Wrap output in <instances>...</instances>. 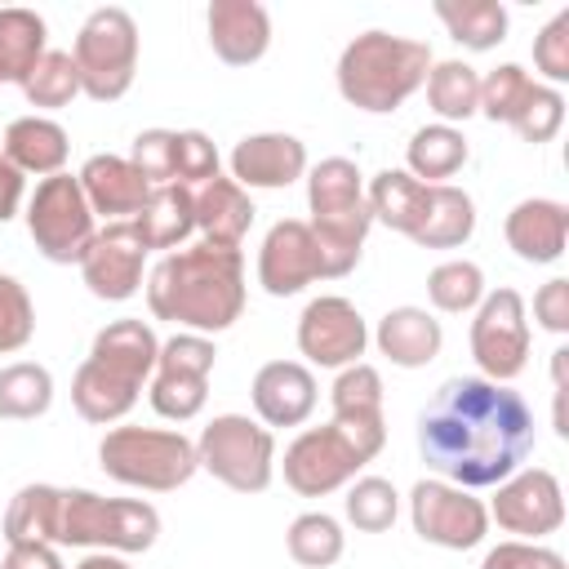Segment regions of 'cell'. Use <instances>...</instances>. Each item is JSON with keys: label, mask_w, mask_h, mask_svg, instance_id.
Here are the masks:
<instances>
[{"label": "cell", "mask_w": 569, "mask_h": 569, "mask_svg": "<svg viewBox=\"0 0 569 569\" xmlns=\"http://www.w3.org/2000/svg\"><path fill=\"white\" fill-rule=\"evenodd\" d=\"M533 449V409L489 378H449L418 418V453L458 489L516 476Z\"/></svg>", "instance_id": "6da1fadb"}, {"label": "cell", "mask_w": 569, "mask_h": 569, "mask_svg": "<svg viewBox=\"0 0 569 569\" xmlns=\"http://www.w3.org/2000/svg\"><path fill=\"white\" fill-rule=\"evenodd\" d=\"M160 533V511L138 498H98L89 489L27 485L4 511V538L13 542H62L102 551H147Z\"/></svg>", "instance_id": "7a4b0ae2"}, {"label": "cell", "mask_w": 569, "mask_h": 569, "mask_svg": "<svg viewBox=\"0 0 569 569\" xmlns=\"http://www.w3.org/2000/svg\"><path fill=\"white\" fill-rule=\"evenodd\" d=\"M147 307L156 320L187 325L196 333H218L244 311V262L227 244H191L156 262L147 280Z\"/></svg>", "instance_id": "3957f363"}, {"label": "cell", "mask_w": 569, "mask_h": 569, "mask_svg": "<svg viewBox=\"0 0 569 569\" xmlns=\"http://www.w3.org/2000/svg\"><path fill=\"white\" fill-rule=\"evenodd\" d=\"M160 338L142 320H111L98 338L89 360L71 378V405L84 422H116L138 405L142 378L156 369Z\"/></svg>", "instance_id": "277c9868"}, {"label": "cell", "mask_w": 569, "mask_h": 569, "mask_svg": "<svg viewBox=\"0 0 569 569\" xmlns=\"http://www.w3.org/2000/svg\"><path fill=\"white\" fill-rule=\"evenodd\" d=\"M431 49L422 40H405L391 31L356 36L338 58V93L360 111H396L413 89L427 84Z\"/></svg>", "instance_id": "5b68a950"}, {"label": "cell", "mask_w": 569, "mask_h": 569, "mask_svg": "<svg viewBox=\"0 0 569 569\" xmlns=\"http://www.w3.org/2000/svg\"><path fill=\"white\" fill-rule=\"evenodd\" d=\"M307 204H311L307 227H311V236L325 253L329 280L356 271L360 244L373 227V213H369V200H365V178H360L356 160H342V156L320 160L307 178Z\"/></svg>", "instance_id": "8992f818"}, {"label": "cell", "mask_w": 569, "mask_h": 569, "mask_svg": "<svg viewBox=\"0 0 569 569\" xmlns=\"http://www.w3.org/2000/svg\"><path fill=\"white\" fill-rule=\"evenodd\" d=\"M98 462L111 480L133 485V489H151V493H169L200 471L196 445L182 431H160V427L107 431L98 445Z\"/></svg>", "instance_id": "52a82bcc"}, {"label": "cell", "mask_w": 569, "mask_h": 569, "mask_svg": "<svg viewBox=\"0 0 569 569\" xmlns=\"http://www.w3.org/2000/svg\"><path fill=\"white\" fill-rule=\"evenodd\" d=\"M71 58L80 71V89L93 102L124 98L133 84V71H138V22L129 18V9H120V4L93 9L76 36Z\"/></svg>", "instance_id": "ba28073f"}, {"label": "cell", "mask_w": 569, "mask_h": 569, "mask_svg": "<svg viewBox=\"0 0 569 569\" xmlns=\"http://www.w3.org/2000/svg\"><path fill=\"white\" fill-rule=\"evenodd\" d=\"M196 458L227 489L262 493L271 485V471H276V440L267 427L249 422L244 413H222L200 431Z\"/></svg>", "instance_id": "9c48e42d"}, {"label": "cell", "mask_w": 569, "mask_h": 569, "mask_svg": "<svg viewBox=\"0 0 569 569\" xmlns=\"http://www.w3.org/2000/svg\"><path fill=\"white\" fill-rule=\"evenodd\" d=\"M27 231L49 262H80L89 240L98 236L93 209L80 191V178H71V173L40 178V187L27 204Z\"/></svg>", "instance_id": "30bf717a"}, {"label": "cell", "mask_w": 569, "mask_h": 569, "mask_svg": "<svg viewBox=\"0 0 569 569\" xmlns=\"http://www.w3.org/2000/svg\"><path fill=\"white\" fill-rule=\"evenodd\" d=\"M213 342L204 333H173L160 342L156 356V382H151V409L160 418L187 422L204 409L209 373H213Z\"/></svg>", "instance_id": "8fae6325"}, {"label": "cell", "mask_w": 569, "mask_h": 569, "mask_svg": "<svg viewBox=\"0 0 569 569\" xmlns=\"http://www.w3.org/2000/svg\"><path fill=\"white\" fill-rule=\"evenodd\" d=\"M471 356L489 382H511L529 360L525 298L516 289H493L471 320Z\"/></svg>", "instance_id": "7c38bea8"}, {"label": "cell", "mask_w": 569, "mask_h": 569, "mask_svg": "<svg viewBox=\"0 0 569 569\" xmlns=\"http://www.w3.org/2000/svg\"><path fill=\"white\" fill-rule=\"evenodd\" d=\"M409 516L418 538L449 547V551H467L489 533V511L480 498H471L467 489L440 485V480H418L409 493Z\"/></svg>", "instance_id": "4fadbf2b"}, {"label": "cell", "mask_w": 569, "mask_h": 569, "mask_svg": "<svg viewBox=\"0 0 569 569\" xmlns=\"http://www.w3.org/2000/svg\"><path fill=\"white\" fill-rule=\"evenodd\" d=\"M147 253H151V249L142 244L133 218H129V222H107V227L89 240V249H84V258H80V276H84V284H89L93 298H102V302H124V298H133L138 284H142V262H147Z\"/></svg>", "instance_id": "5bb4252c"}, {"label": "cell", "mask_w": 569, "mask_h": 569, "mask_svg": "<svg viewBox=\"0 0 569 569\" xmlns=\"http://www.w3.org/2000/svg\"><path fill=\"white\" fill-rule=\"evenodd\" d=\"M360 467H365V458L347 445V436L338 427H311L284 449V485L302 498L342 489Z\"/></svg>", "instance_id": "9a60e30c"}, {"label": "cell", "mask_w": 569, "mask_h": 569, "mask_svg": "<svg viewBox=\"0 0 569 569\" xmlns=\"http://www.w3.org/2000/svg\"><path fill=\"white\" fill-rule=\"evenodd\" d=\"M365 342H369V329L360 311L338 293L307 302V311L298 316V351L320 369L356 365L365 356Z\"/></svg>", "instance_id": "2e32d148"}, {"label": "cell", "mask_w": 569, "mask_h": 569, "mask_svg": "<svg viewBox=\"0 0 569 569\" xmlns=\"http://www.w3.org/2000/svg\"><path fill=\"white\" fill-rule=\"evenodd\" d=\"M311 280H329V267H325V253H320L311 227L298 218L276 222L258 249V284L271 298H289V293L307 289Z\"/></svg>", "instance_id": "e0dca14e"}, {"label": "cell", "mask_w": 569, "mask_h": 569, "mask_svg": "<svg viewBox=\"0 0 569 569\" xmlns=\"http://www.w3.org/2000/svg\"><path fill=\"white\" fill-rule=\"evenodd\" d=\"M329 427H338L365 462L378 458V449L387 445V422H382V378H378L373 365L356 360L338 373V382H333V422Z\"/></svg>", "instance_id": "ac0fdd59"}, {"label": "cell", "mask_w": 569, "mask_h": 569, "mask_svg": "<svg viewBox=\"0 0 569 569\" xmlns=\"http://www.w3.org/2000/svg\"><path fill=\"white\" fill-rule=\"evenodd\" d=\"M493 520L507 529V533H520V538H542V533H556L565 525V498H560V480L547 471V467H529V471H516L498 485L493 493Z\"/></svg>", "instance_id": "d6986e66"}, {"label": "cell", "mask_w": 569, "mask_h": 569, "mask_svg": "<svg viewBox=\"0 0 569 569\" xmlns=\"http://www.w3.org/2000/svg\"><path fill=\"white\" fill-rule=\"evenodd\" d=\"M253 409L267 427H298L316 409V378L298 360H271L253 373Z\"/></svg>", "instance_id": "ffe728a7"}, {"label": "cell", "mask_w": 569, "mask_h": 569, "mask_svg": "<svg viewBox=\"0 0 569 569\" xmlns=\"http://www.w3.org/2000/svg\"><path fill=\"white\" fill-rule=\"evenodd\" d=\"M76 178H80L89 209L111 218V222H129V213H138L151 196V182L124 156H89Z\"/></svg>", "instance_id": "44dd1931"}, {"label": "cell", "mask_w": 569, "mask_h": 569, "mask_svg": "<svg viewBox=\"0 0 569 569\" xmlns=\"http://www.w3.org/2000/svg\"><path fill=\"white\" fill-rule=\"evenodd\" d=\"M209 44L227 67H249L271 44V18L253 0H213L209 4Z\"/></svg>", "instance_id": "7402d4cb"}, {"label": "cell", "mask_w": 569, "mask_h": 569, "mask_svg": "<svg viewBox=\"0 0 569 569\" xmlns=\"http://www.w3.org/2000/svg\"><path fill=\"white\" fill-rule=\"evenodd\" d=\"M307 169V147L293 133H249L231 151V178L240 187H289Z\"/></svg>", "instance_id": "603a6c76"}, {"label": "cell", "mask_w": 569, "mask_h": 569, "mask_svg": "<svg viewBox=\"0 0 569 569\" xmlns=\"http://www.w3.org/2000/svg\"><path fill=\"white\" fill-rule=\"evenodd\" d=\"M507 244L516 249V258L525 262H556L565 253V236H569V209L560 200H520L507 222Z\"/></svg>", "instance_id": "cb8c5ba5"}, {"label": "cell", "mask_w": 569, "mask_h": 569, "mask_svg": "<svg viewBox=\"0 0 569 569\" xmlns=\"http://www.w3.org/2000/svg\"><path fill=\"white\" fill-rule=\"evenodd\" d=\"M431 187L436 182H418L405 169H382L365 187V200H369L373 222H387L391 231H400V236L413 240L422 231V218H427V204H431Z\"/></svg>", "instance_id": "d4e9b609"}, {"label": "cell", "mask_w": 569, "mask_h": 569, "mask_svg": "<svg viewBox=\"0 0 569 569\" xmlns=\"http://www.w3.org/2000/svg\"><path fill=\"white\" fill-rule=\"evenodd\" d=\"M440 320L427 316L422 307H391L382 320H378V351L400 365V369H422L440 356Z\"/></svg>", "instance_id": "484cf974"}, {"label": "cell", "mask_w": 569, "mask_h": 569, "mask_svg": "<svg viewBox=\"0 0 569 569\" xmlns=\"http://www.w3.org/2000/svg\"><path fill=\"white\" fill-rule=\"evenodd\" d=\"M253 200L244 196V187L236 178H209L200 191H196V227L204 231L209 244H227L236 249L244 240V231L253 227Z\"/></svg>", "instance_id": "4316f807"}, {"label": "cell", "mask_w": 569, "mask_h": 569, "mask_svg": "<svg viewBox=\"0 0 569 569\" xmlns=\"http://www.w3.org/2000/svg\"><path fill=\"white\" fill-rule=\"evenodd\" d=\"M4 160L22 173H62L67 164V129L44 116H22L4 129Z\"/></svg>", "instance_id": "83f0119b"}, {"label": "cell", "mask_w": 569, "mask_h": 569, "mask_svg": "<svg viewBox=\"0 0 569 569\" xmlns=\"http://www.w3.org/2000/svg\"><path fill=\"white\" fill-rule=\"evenodd\" d=\"M133 227L147 249H173L196 231V191L191 187H151L147 204L133 213Z\"/></svg>", "instance_id": "f1b7e54d"}, {"label": "cell", "mask_w": 569, "mask_h": 569, "mask_svg": "<svg viewBox=\"0 0 569 569\" xmlns=\"http://www.w3.org/2000/svg\"><path fill=\"white\" fill-rule=\"evenodd\" d=\"M44 58V18L36 9H0V84H27Z\"/></svg>", "instance_id": "f546056e"}, {"label": "cell", "mask_w": 569, "mask_h": 569, "mask_svg": "<svg viewBox=\"0 0 569 569\" xmlns=\"http://www.w3.org/2000/svg\"><path fill=\"white\" fill-rule=\"evenodd\" d=\"M476 231V204L462 187H449V182H436L431 187V204H427V218H422V231L413 236V244L422 249H458L467 244Z\"/></svg>", "instance_id": "4dcf8cb0"}, {"label": "cell", "mask_w": 569, "mask_h": 569, "mask_svg": "<svg viewBox=\"0 0 569 569\" xmlns=\"http://www.w3.org/2000/svg\"><path fill=\"white\" fill-rule=\"evenodd\" d=\"M436 18L462 49H493L507 40V9L498 0H436Z\"/></svg>", "instance_id": "1f68e13d"}, {"label": "cell", "mask_w": 569, "mask_h": 569, "mask_svg": "<svg viewBox=\"0 0 569 569\" xmlns=\"http://www.w3.org/2000/svg\"><path fill=\"white\" fill-rule=\"evenodd\" d=\"M405 160H409L405 173H413L418 182H445L467 164V138L453 124H427L409 138Z\"/></svg>", "instance_id": "d6a6232c"}, {"label": "cell", "mask_w": 569, "mask_h": 569, "mask_svg": "<svg viewBox=\"0 0 569 569\" xmlns=\"http://www.w3.org/2000/svg\"><path fill=\"white\" fill-rule=\"evenodd\" d=\"M49 405H53V378L44 365L18 360L0 369V418L27 422V418H40Z\"/></svg>", "instance_id": "836d02e7"}, {"label": "cell", "mask_w": 569, "mask_h": 569, "mask_svg": "<svg viewBox=\"0 0 569 569\" xmlns=\"http://www.w3.org/2000/svg\"><path fill=\"white\" fill-rule=\"evenodd\" d=\"M427 102L440 120H467L471 111H480V76L476 67L449 58V62H436L427 71Z\"/></svg>", "instance_id": "e575fe53"}, {"label": "cell", "mask_w": 569, "mask_h": 569, "mask_svg": "<svg viewBox=\"0 0 569 569\" xmlns=\"http://www.w3.org/2000/svg\"><path fill=\"white\" fill-rule=\"evenodd\" d=\"M289 556L302 569H329L342 556V525L325 511H307L289 525Z\"/></svg>", "instance_id": "d590c367"}, {"label": "cell", "mask_w": 569, "mask_h": 569, "mask_svg": "<svg viewBox=\"0 0 569 569\" xmlns=\"http://www.w3.org/2000/svg\"><path fill=\"white\" fill-rule=\"evenodd\" d=\"M27 102L31 107H67L76 93H80V71H76V58L62 53V49H44V58L36 62V71L27 76L22 84Z\"/></svg>", "instance_id": "8d00e7d4"}, {"label": "cell", "mask_w": 569, "mask_h": 569, "mask_svg": "<svg viewBox=\"0 0 569 569\" xmlns=\"http://www.w3.org/2000/svg\"><path fill=\"white\" fill-rule=\"evenodd\" d=\"M533 89H538V80H529L525 67L502 62V67H493V71L480 80V111H485L489 120L516 124V116L525 111V102L533 98Z\"/></svg>", "instance_id": "74e56055"}, {"label": "cell", "mask_w": 569, "mask_h": 569, "mask_svg": "<svg viewBox=\"0 0 569 569\" xmlns=\"http://www.w3.org/2000/svg\"><path fill=\"white\" fill-rule=\"evenodd\" d=\"M480 293H485V276H480V267L476 262H440L431 276H427V298L440 307V311H449V316H458V311H471L476 302H480Z\"/></svg>", "instance_id": "f35d334b"}, {"label": "cell", "mask_w": 569, "mask_h": 569, "mask_svg": "<svg viewBox=\"0 0 569 569\" xmlns=\"http://www.w3.org/2000/svg\"><path fill=\"white\" fill-rule=\"evenodd\" d=\"M396 511H400V498H396L391 480H382V476H365L347 493V520L356 529H365V533L391 529L396 525Z\"/></svg>", "instance_id": "ab89813d"}, {"label": "cell", "mask_w": 569, "mask_h": 569, "mask_svg": "<svg viewBox=\"0 0 569 569\" xmlns=\"http://www.w3.org/2000/svg\"><path fill=\"white\" fill-rule=\"evenodd\" d=\"M36 333V307L13 276H0V356L22 351Z\"/></svg>", "instance_id": "60d3db41"}, {"label": "cell", "mask_w": 569, "mask_h": 569, "mask_svg": "<svg viewBox=\"0 0 569 569\" xmlns=\"http://www.w3.org/2000/svg\"><path fill=\"white\" fill-rule=\"evenodd\" d=\"M560 124H565V98H560L556 89L538 84L533 98L525 102V111L516 116L511 129H516L525 142H551V138L560 133Z\"/></svg>", "instance_id": "b9f144b4"}, {"label": "cell", "mask_w": 569, "mask_h": 569, "mask_svg": "<svg viewBox=\"0 0 569 569\" xmlns=\"http://www.w3.org/2000/svg\"><path fill=\"white\" fill-rule=\"evenodd\" d=\"M533 62L547 80H569V9L556 13L533 40Z\"/></svg>", "instance_id": "7bdbcfd3"}, {"label": "cell", "mask_w": 569, "mask_h": 569, "mask_svg": "<svg viewBox=\"0 0 569 569\" xmlns=\"http://www.w3.org/2000/svg\"><path fill=\"white\" fill-rule=\"evenodd\" d=\"M480 569H565V560L551 547H533V542H498Z\"/></svg>", "instance_id": "ee69618b"}, {"label": "cell", "mask_w": 569, "mask_h": 569, "mask_svg": "<svg viewBox=\"0 0 569 569\" xmlns=\"http://www.w3.org/2000/svg\"><path fill=\"white\" fill-rule=\"evenodd\" d=\"M533 316L542 320V329L565 333L569 329V280H547L533 298Z\"/></svg>", "instance_id": "f6af8a7d"}, {"label": "cell", "mask_w": 569, "mask_h": 569, "mask_svg": "<svg viewBox=\"0 0 569 569\" xmlns=\"http://www.w3.org/2000/svg\"><path fill=\"white\" fill-rule=\"evenodd\" d=\"M0 569H62V560H58V551L44 547V542H13Z\"/></svg>", "instance_id": "bcb514c9"}, {"label": "cell", "mask_w": 569, "mask_h": 569, "mask_svg": "<svg viewBox=\"0 0 569 569\" xmlns=\"http://www.w3.org/2000/svg\"><path fill=\"white\" fill-rule=\"evenodd\" d=\"M22 204V169H13L4 156H0V222H9Z\"/></svg>", "instance_id": "7dc6e473"}, {"label": "cell", "mask_w": 569, "mask_h": 569, "mask_svg": "<svg viewBox=\"0 0 569 569\" xmlns=\"http://www.w3.org/2000/svg\"><path fill=\"white\" fill-rule=\"evenodd\" d=\"M76 569H129L120 556H107V551H93V556H84Z\"/></svg>", "instance_id": "c3c4849f"}]
</instances>
